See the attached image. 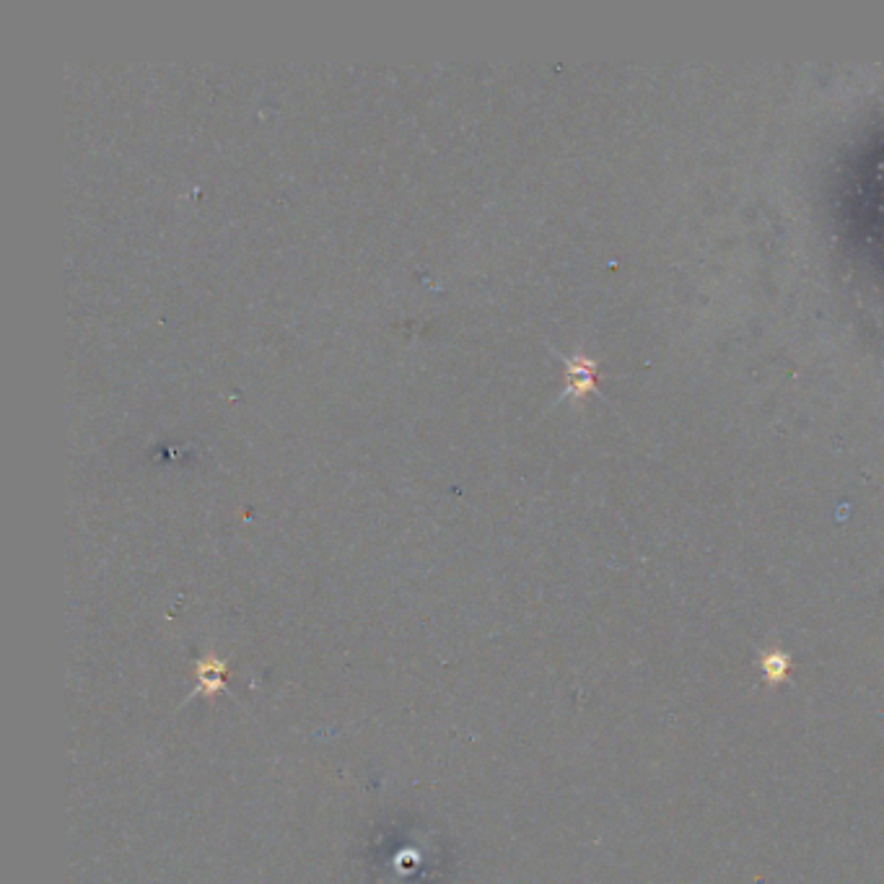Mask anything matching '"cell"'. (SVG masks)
<instances>
[{
  "label": "cell",
  "instance_id": "6da1fadb",
  "mask_svg": "<svg viewBox=\"0 0 884 884\" xmlns=\"http://www.w3.org/2000/svg\"><path fill=\"white\" fill-rule=\"evenodd\" d=\"M760 669H763L765 682L778 685V682L786 680V675H789L791 659L783 651H768V654L760 656Z\"/></svg>",
  "mask_w": 884,
  "mask_h": 884
}]
</instances>
